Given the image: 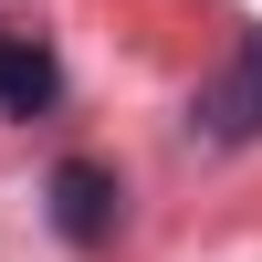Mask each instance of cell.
I'll return each mask as SVG.
<instances>
[{
  "instance_id": "cell-1",
  "label": "cell",
  "mask_w": 262,
  "mask_h": 262,
  "mask_svg": "<svg viewBox=\"0 0 262 262\" xmlns=\"http://www.w3.org/2000/svg\"><path fill=\"white\" fill-rule=\"evenodd\" d=\"M42 200H53V231L74 252H105V242H116V200H126V189L105 179L95 158H63L53 179H42Z\"/></svg>"
},
{
  "instance_id": "cell-2",
  "label": "cell",
  "mask_w": 262,
  "mask_h": 262,
  "mask_svg": "<svg viewBox=\"0 0 262 262\" xmlns=\"http://www.w3.org/2000/svg\"><path fill=\"white\" fill-rule=\"evenodd\" d=\"M200 137H221V147H242V137H262V32H252L242 53L221 63V84L200 95Z\"/></svg>"
},
{
  "instance_id": "cell-3",
  "label": "cell",
  "mask_w": 262,
  "mask_h": 262,
  "mask_svg": "<svg viewBox=\"0 0 262 262\" xmlns=\"http://www.w3.org/2000/svg\"><path fill=\"white\" fill-rule=\"evenodd\" d=\"M53 95H63V74H53V53H42L32 32H0V116H42Z\"/></svg>"
}]
</instances>
